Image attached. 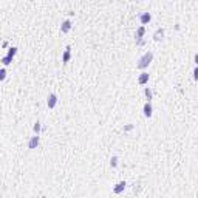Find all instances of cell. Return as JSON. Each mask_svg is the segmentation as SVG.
Listing matches in <instances>:
<instances>
[{
  "label": "cell",
  "mask_w": 198,
  "mask_h": 198,
  "mask_svg": "<svg viewBox=\"0 0 198 198\" xmlns=\"http://www.w3.org/2000/svg\"><path fill=\"white\" fill-rule=\"evenodd\" d=\"M152 59H153V54H152L150 51H147L146 54L142 56V58H139V60H138V68H139V70H144V68H147L148 64L152 62Z\"/></svg>",
  "instance_id": "6da1fadb"
},
{
  "label": "cell",
  "mask_w": 198,
  "mask_h": 198,
  "mask_svg": "<svg viewBox=\"0 0 198 198\" xmlns=\"http://www.w3.org/2000/svg\"><path fill=\"white\" fill-rule=\"evenodd\" d=\"M47 104H48V108H54V107H56V104H58V96H56L54 93H51V94L48 96Z\"/></svg>",
  "instance_id": "7a4b0ae2"
},
{
  "label": "cell",
  "mask_w": 198,
  "mask_h": 198,
  "mask_svg": "<svg viewBox=\"0 0 198 198\" xmlns=\"http://www.w3.org/2000/svg\"><path fill=\"white\" fill-rule=\"evenodd\" d=\"M71 59V47L68 45V47L65 48V51H64V56H62V62L64 64H67L68 60Z\"/></svg>",
  "instance_id": "3957f363"
},
{
  "label": "cell",
  "mask_w": 198,
  "mask_h": 198,
  "mask_svg": "<svg viewBox=\"0 0 198 198\" xmlns=\"http://www.w3.org/2000/svg\"><path fill=\"white\" fill-rule=\"evenodd\" d=\"M39 141H40L39 135H36V136H31V139H29V144H28V147H29V148H36L37 146H39Z\"/></svg>",
  "instance_id": "277c9868"
},
{
  "label": "cell",
  "mask_w": 198,
  "mask_h": 198,
  "mask_svg": "<svg viewBox=\"0 0 198 198\" xmlns=\"http://www.w3.org/2000/svg\"><path fill=\"white\" fill-rule=\"evenodd\" d=\"M125 181H119L118 183V184L115 186V187H113V192L115 193H121V192H124V189H125Z\"/></svg>",
  "instance_id": "5b68a950"
},
{
  "label": "cell",
  "mask_w": 198,
  "mask_h": 198,
  "mask_svg": "<svg viewBox=\"0 0 198 198\" xmlns=\"http://www.w3.org/2000/svg\"><path fill=\"white\" fill-rule=\"evenodd\" d=\"M139 20H141V23H142V25L148 23V22L152 20V14L150 13H142V14H141V17H139Z\"/></svg>",
  "instance_id": "8992f818"
},
{
  "label": "cell",
  "mask_w": 198,
  "mask_h": 198,
  "mask_svg": "<svg viewBox=\"0 0 198 198\" xmlns=\"http://www.w3.org/2000/svg\"><path fill=\"white\" fill-rule=\"evenodd\" d=\"M142 112H144V116H146V118L152 116V104H150V102H146V104H144Z\"/></svg>",
  "instance_id": "52a82bcc"
},
{
  "label": "cell",
  "mask_w": 198,
  "mask_h": 198,
  "mask_svg": "<svg viewBox=\"0 0 198 198\" xmlns=\"http://www.w3.org/2000/svg\"><path fill=\"white\" fill-rule=\"evenodd\" d=\"M163 37H164V29L157 28V31H155V34H153V39L158 42V40H163Z\"/></svg>",
  "instance_id": "ba28073f"
},
{
  "label": "cell",
  "mask_w": 198,
  "mask_h": 198,
  "mask_svg": "<svg viewBox=\"0 0 198 198\" xmlns=\"http://www.w3.org/2000/svg\"><path fill=\"white\" fill-rule=\"evenodd\" d=\"M148 82V73H141L139 78H138V84H141V85H144V84Z\"/></svg>",
  "instance_id": "9c48e42d"
},
{
  "label": "cell",
  "mask_w": 198,
  "mask_h": 198,
  "mask_svg": "<svg viewBox=\"0 0 198 198\" xmlns=\"http://www.w3.org/2000/svg\"><path fill=\"white\" fill-rule=\"evenodd\" d=\"M70 29H71V22L70 20H65L62 23V26H60V31H62V33H68Z\"/></svg>",
  "instance_id": "30bf717a"
},
{
  "label": "cell",
  "mask_w": 198,
  "mask_h": 198,
  "mask_svg": "<svg viewBox=\"0 0 198 198\" xmlns=\"http://www.w3.org/2000/svg\"><path fill=\"white\" fill-rule=\"evenodd\" d=\"M144 33H146V28H144V26H139V28L136 29V39H142Z\"/></svg>",
  "instance_id": "8fae6325"
},
{
  "label": "cell",
  "mask_w": 198,
  "mask_h": 198,
  "mask_svg": "<svg viewBox=\"0 0 198 198\" xmlns=\"http://www.w3.org/2000/svg\"><path fill=\"white\" fill-rule=\"evenodd\" d=\"M16 53H17V48H16V47H11V48L8 50V58L13 59L14 56H16Z\"/></svg>",
  "instance_id": "7c38bea8"
},
{
  "label": "cell",
  "mask_w": 198,
  "mask_h": 198,
  "mask_svg": "<svg viewBox=\"0 0 198 198\" xmlns=\"http://www.w3.org/2000/svg\"><path fill=\"white\" fill-rule=\"evenodd\" d=\"M0 62H2L3 65H9V64L13 62V59L8 58V56H5V58H2V60H0Z\"/></svg>",
  "instance_id": "4fadbf2b"
},
{
  "label": "cell",
  "mask_w": 198,
  "mask_h": 198,
  "mask_svg": "<svg viewBox=\"0 0 198 198\" xmlns=\"http://www.w3.org/2000/svg\"><path fill=\"white\" fill-rule=\"evenodd\" d=\"M144 94H146V98H147V102H150V99H152V90L150 88H146V90H144Z\"/></svg>",
  "instance_id": "5bb4252c"
},
{
  "label": "cell",
  "mask_w": 198,
  "mask_h": 198,
  "mask_svg": "<svg viewBox=\"0 0 198 198\" xmlns=\"http://www.w3.org/2000/svg\"><path fill=\"white\" fill-rule=\"evenodd\" d=\"M40 128H42V125H40L39 121H37V122L34 124V132H36V135H39V133H40Z\"/></svg>",
  "instance_id": "9a60e30c"
},
{
  "label": "cell",
  "mask_w": 198,
  "mask_h": 198,
  "mask_svg": "<svg viewBox=\"0 0 198 198\" xmlns=\"http://www.w3.org/2000/svg\"><path fill=\"white\" fill-rule=\"evenodd\" d=\"M5 78H6V70L0 68V81H5Z\"/></svg>",
  "instance_id": "2e32d148"
},
{
  "label": "cell",
  "mask_w": 198,
  "mask_h": 198,
  "mask_svg": "<svg viewBox=\"0 0 198 198\" xmlns=\"http://www.w3.org/2000/svg\"><path fill=\"white\" fill-rule=\"evenodd\" d=\"M112 167H116L118 166V157H112V161H110Z\"/></svg>",
  "instance_id": "e0dca14e"
},
{
  "label": "cell",
  "mask_w": 198,
  "mask_h": 198,
  "mask_svg": "<svg viewBox=\"0 0 198 198\" xmlns=\"http://www.w3.org/2000/svg\"><path fill=\"white\" fill-rule=\"evenodd\" d=\"M132 128H133V124H128V125H125V127H124V130L125 132H130Z\"/></svg>",
  "instance_id": "ac0fdd59"
},
{
  "label": "cell",
  "mask_w": 198,
  "mask_h": 198,
  "mask_svg": "<svg viewBox=\"0 0 198 198\" xmlns=\"http://www.w3.org/2000/svg\"><path fill=\"white\" fill-rule=\"evenodd\" d=\"M193 79H198V68H193Z\"/></svg>",
  "instance_id": "d6986e66"
},
{
  "label": "cell",
  "mask_w": 198,
  "mask_h": 198,
  "mask_svg": "<svg viewBox=\"0 0 198 198\" xmlns=\"http://www.w3.org/2000/svg\"><path fill=\"white\" fill-rule=\"evenodd\" d=\"M136 45H139V47L144 45V39H136Z\"/></svg>",
  "instance_id": "ffe728a7"
},
{
  "label": "cell",
  "mask_w": 198,
  "mask_h": 198,
  "mask_svg": "<svg viewBox=\"0 0 198 198\" xmlns=\"http://www.w3.org/2000/svg\"><path fill=\"white\" fill-rule=\"evenodd\" d=\"M193 62L198 64V54H195V58H193Z\"/></svg>",
  "instance_id": "44dd1931"
}]
</instances>
